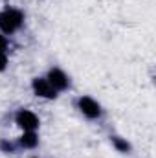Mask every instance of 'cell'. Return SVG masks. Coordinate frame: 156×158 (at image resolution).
Returning a JSON list of instances; mask_svg holds the SVG:
<instances>
[{
  "mask_svg": "<svg viewBox=\"0 0 156 158\" xmlns=\"http://www.w3.org/2000/svg\"><path fill=\"white\" fill-rule=\"evenodd\" d=\"M76 107L77 110L84 116L86 119H99L103 116V107L99 101H96L92 96H79L77 101H76Z\"/></svg>",
  "mask_w": 156,
  "mask_h": 158,
  "instance_id": "obj_2",
  "label": "cell"
},
{
  "mask_svg": "<svg viewBox=\"0 0 156 158\" xmlns=\"http://www.w3.org/2000/svg\"><path fill=\"white\" fill-rule=\"evenodd\" d=\"M7 48H9V40L4 33H0V53H7Z\"/></svg>",
  "mask_w": 156,
  "mask_h": 158,
  "instance_id": "obj_9",
  "label": "cell"
},
{
  "mask_svg": "<svg viewBox=\"0 0 156 158\" xmlns=\"http://www.w3.org/2000/svg\"><path fill=\"white\" fill-rule=\"evenodd\" d=\"M31 158H35V156H31Z\"/></svg>",
  "mask_w": 156,
  "mask_h": 158,
  "instance_id": "obj_11",
  "label": "cell"
},
{
  "mask_svg": "<svg viewBox=\"0 0 156 158\" xmlns=\"http://www.w3.org/2000/svg\"><path fill=\"white\" fill-rule=\"evenodd\" d=\"M18 149H26V151H33L39 145V134L37 131H22V134L17 140Z\"/></svg>",
  "mask_w": 156,
  "mask_h": 158,
  "instance_id": "obj_6",
  "label": "cell"
},
{
  "mask_svg": "<svg viewBox=\"0 0 156 158\" xmlns=\"http://www.w3.org/2000/svg\"><path fill=\"white\" fill-rule=\"evenodd\" d=\"M46 79H48V83L57 92H64V90L70 88V77H68V74L63 68H59V66H51L48 70V74H46Z\"/></svg>",
  "mask_w": 156,
  "mask_h": 158,
  "instance_id": "obj_5",
  "label": "cell"
},
{
  "mask_svg": "<svg viewBox=\"0 0 156 158\" xmlns=\"http://www.w3.org/2000/svg\"><path fill=\"white\" fill-rule=\"evenodd\" d=\"M110 143H112V147L116 149L117 153H121V155H130V153H132L130 142H129L127 138H123V136L112 134V136H110Z\"/></svg>",
  "mask_w": 156,
  "mask_h": 158,
  "instance_id": "obj_7",
  "label": "cell"
},
{
  "mask_svg": "<svg viewBox=\"0 0 156 158\" xmlns=\"http://www.w3.org/2000/svg\"><path fill=\"white\" fill-rule=\"evenodd\" d=\"M9 64V59H7V53H0V74L7 68Z\"/></svg>",
  "mask_w": 156,
  "mask_h": 158,
  "instance_id": "obj_10",
  "label": "cell"
},
{
  "mask_svg": "<svg viewBox=\"0 0 156 158\" xmlns=\"http://www.w3.org/2000/svg\"><path fill=\"white\" fill-rule=\"evenodd\" d=\"M24 26V11L18 7H4L0 11V33L4 35H13Z\"/></svg>",
  "mask_w": 156,
  "mask_h": 158,
  "instance_id": "obj_1",
  "label": "cell"
},
{
  "mask_svg": "<svg viewBox=\"0 0 156 158\" xmlns=\"http://www.w3.org/2000/svg\"><path fill=\"white\" fill-rule=\"evenodd\" d=\"M31 92H33L37 98L48 99V101H53V99H57V96H59V92L48 83L46 77H33L31 79Z\"/></svg>",
  "mask_w": 156,
  "mask_h": 158,
  "instance_id": "obj_4",
  "label": "cell"
},
{
  "mask_svg": "<svg viewBox=\"0 0 156 158\" xmlns=\"http://www.w3.org/2000/svg\"><path fill=\"white\" fill-rule=\"evenodd\" d=\"M13 119H15V123H17V127L20 131H37L40 125L39 116L30 109H18L15 112Z\"/></svg>",
  "mask_w": 156,
  "mask_h": 158,
  "instance_id": "obj_3",
  "label": "cell"
},
{
  "mask_svg": "<svg viewBox=\"0 0 156 158\" xmlns=\"http://www.w3.org/2000/svg\"><path fill=\"white\" fill-rule=\"evenodd\" d=\"M18 151V143L9 138H0V153L4 155H15Z\"/></svg>",
  "mask_w": 156,
  "mask_h": 158,
  "instance_id": "obj_8",
  "label": "cell"
}]
</instances>
